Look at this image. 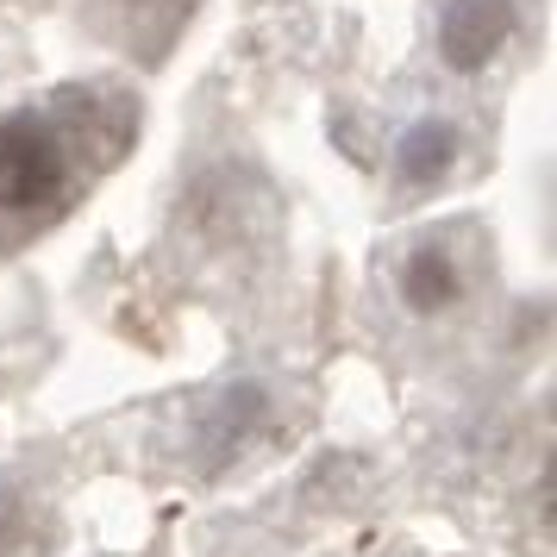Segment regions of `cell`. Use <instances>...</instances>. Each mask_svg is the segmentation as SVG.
<instances>
[{"instance_id":"1","label":"cell","mask_w":557,"mask_h":557,"mask_svg":"<svg viewBox=\"0 0 557 557\" xmlns=\"http://www.w3.org/2000/svg\"><path fill=\"white\" fill-rule=\"evenodd\" d=\"M138 132V101L113 82L57 88L0 113V257L63 226Z\"/></svg>"},{"instance_id":"2","label":"cell","mask_w":557,"mask_h":557,"mask_svg":"<svg viewBox=\"0 0 557 557\" xmlns=\"http://www.w3.org/2000/svg\"><path fill=\"white\" fill-rule=\"evenodd\" d=\"M482 270H488V232H476V220H438L395 238L382 276H388V301L413 326H445L470 307Z\"/></svg>"},{"instance_id":"3","label":"cell","mask_w":557,"mask_h":557,"mask_svg":"<svg viewBox=\"0 0 557 557\" xmlns=\"http://www.w3.org/2000/svg\"><path fill=\"white\" fill-rule=\"evenodd\" d=\"M532 38V0H432L426 7V63L445 88H476L502 76Z\"/></svg>"},{"instance_id":"4","label":"cell","mask_w":557,"mask_h":557,"mask_svg":"<svg viewBox=\"0 0 557 557\" xmlns=\"http://www.w3.org/2000/svg\"><path fill=\"white\" fill-rule=\"evenodd\" d=\"M476 132L463 126V113L451 101H432L420 113H407L395 138H388V163H382V182H388V207L407 213V207H426L438 195H451L457 182L476 170Z\"/></svg>"},{"instance_id":"5","label":"cell","mask_w":557,"mask_h":557,"mask_svg":"<svg viewBox=\"0 0 557 557\" xmlns=\"http://www.w3.org/2000/svg\"><path fill=\"white\" fill-rule=\"evenodd\" d=\"M276 432V388L263 376H232L201 401L188 426V463L201 476H226L238 457Z\"/></svg>"},{"instance_id":"6","label":"cell","mask_w":557,"mask_h":557,"mask_svg":"<svg viewBox=\"0 0 557 557\" xmlns=\"http://www.w3.org/2000/svg\"><path fill=\"white\" fill-rule=\"evenodd\" d=\"M120 13V38L126 45H163L176 20H188V0H107Z\"/></svg>"},{"instance_id":"7","label":"cell","mask_w":557,"mask_h":557,"mask_svg":"<svg viewBox=\"0 0 557 557\" xmlns=\"http://www.w3.org/2000/svg\"><path fill=\"white\" fill-rule=\"evenodd\" d=\"M26 545H38V502L20 476L0 470V557H26Z\"/></svg>"},{"instance_id":"8","label":"cell","mask_w":557,"mask_h":557,"mask_svg":"<svg viewBox=\"0 0 557 557\" xmlns=\"http://www.w3.org/2000/svg\"><path fill=\"white\" fill-rule=\"evenodd\" d=\"M0 7H7V0H0Z\"/></svg>"}]
</instances>
